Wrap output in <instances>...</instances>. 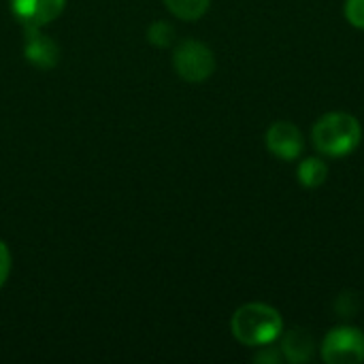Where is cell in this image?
Here are the masks:
<instances>
[{"label":"cell","instance_id":"cell-6","mask_svg":"<svg viewBox=\"0 0 364 364\" xmlns=\"http://www.w3.org/2000/svg\"><path fill=\"white\" fill-rule=\"evenodd\" d=\"M66 0H11L13 15L26 26V28H41L49 21H53Z\"/></svg>","mask_w":364,"mask_h":364},{"label":"cell","instance_id":"cell-2","mask_svg":"<svg viewBox=\"0 0 364 364\" xmlns=\"http://www.w3.org/2000/svg\"><path fill=\"white\" fill-rule=\"evenodd\" d=\"M311 139H314L316 149L322 156L343 158L360 145L363 128L354 115L335 111V113L322 115L316 122V126L311 130Z\"/></svg>","mask_w":364,"mask_h":364},{"label":"cell","instance_id":"cell-14","mask_svg":"<svg viewBox=\"0 0 364 364\" xmlns=\"http://www.w3.org/2000/svg\"><path fill=\"white\" fill-rule=\"evenodd\" d=\"M279 358H282V352H273V348H264L262 346V352L260 354H256V363H279Z\"/></svg>","mask_w":364,"mask_h":364},{"label":"cell","instance_id":"cell-8","mask_svg":"<svg viewBox=\"0 0 364 364\" xmlns=\"http://www.w3.org/2000/svg\"><path fill=\"white\" fill-rule=\"evenodd\" d=\"M314 337L305 331V328H294V331H288L282 339V352H284V358L288 363L303 364L309 363L311 356H314Z\"/></svg>","mask_w":364,"mask_h":364},{"label":"cell","instance_id":"cell-12","mask_svg":"<svg viewBox=\"0 0 364 364\" xmlns=\"http://www.w3.org/2000/svg\"><path fill=\"white\" fill-rule=\"evenodd\" d=\"M346 19L364 30V0H346Z\"/></svg>","mask_w":364,"mask_h":364},{"label":"cell","instance_id":"cell-7","mask_svg":"<svg viewBox=\"0 0 364 364\" xmlns=\"http://www.w3.org/2000/svg\"><path fill=\"white\" fill-rule=\"evenodd\" d=\"M26 58L30 64L38 68H51L60 60V49L58 45L38 32V28H26V45H23Z\"/></svg>","mask_w":364,"mask_h":364},{"label":"cell","instance_id":"cell-11","mask_svg":"<svg viewBox=\"0 0 364 364\" xmlns=\"http://www.w3.org/2000/svg\"><path fill=\"white\" fill-rule=\"evenodd\" d=\"M149 43L156 47H168L175 38V30L166 23V21H156L149 30H147Z\"/></svg>","mask_w":364,"mask_h":364},{"label":"cell","instance_id":"cell-4","mask_svg":"<svg viewBox=\"0 0 364 364\" xmlns=\"http://www.w3.org/2000/svg\"><path fill=\"white\" fill-rule=\"evenodd\" d=\"M173 64H175V70L181 79L198 83V81H205L213 75L215 55L207 45L190 38V41H183L175 49Z\"/></svg>","mask_w":364,"mask_h":364},{"label":"cell","instance_id":"cell-5","mask_svg":"<svg viewBox=\"0 0 364 364\" xmlns=\"http://www.w3.org/2000/svg\"><path fill=\"white\" fill-rule=\"evenodd\" d=\"M303 134L292 122H275L267 130V147L282 160H296L303 154Z\"/></svg>","mask_w":364,"mask_h":364},{"label":"cell","instance_id":"cell-10","mask_svg":"<svg viewBox=\"0 0 364 364\" xmlns=\"http://www.w3.org/2000/svg\"><path fill=\"white\" fill-rule=\"evenodd\" d=\"M164 2H166L168 11L173 15H177L179 19L194 21L207 13L211 0H164Z\"/></svg>","mask_w":364,"mask_h":364},{"label":"cell","instance_id":"cell-13","mask_svg":"<svg viewBox=\"0 0 364 364\" xmlns=\"http://www.w3.org/2000/svg\"><path fill=\"white\" fill-rule=\"evenodd\" d=\"M9 271H11V254H9L6 245L0 241V288L4 286V282L9 277Z\"/></svg>","mask_w":364,"mask_h":364},{"label":"cell","instance_id":"cell-1","mask_svg":"<svg viewBox=\"0 0 364 364\" xmlns=\"http://www.w3.org/2000/svg\"><path fill=\"white\" fill-rule=\"evenodd\" d=\"M230 328L239 343L247 348H262L279 339L284 331V320L279 311L271 305L247 303L235 311Z\"/></svg>","mask_w":364,"mask_h":364},{"label":"cell","instance_id":"cell-3","mask_svg":"<svg viewBox=\"0 0 364 364\" xmlns=\"http://www.w3.org/2000/svg\"><path fill=\"white\" fill-rule=\"evenodd\" d=\"M322 360L328 364H360L364 360V333L354 326H339L322 341Z\"/></svg>","mask_w":364,"mask_h":364},{"label":"cell","instance_id":"cell-9","mask_svg":"<svg viewBox=\"0 0 364 364\" xmlns=\"http://www.w3.org/2000/svg\"><path fill=\"white\" fill-rule=\"evenodd\" d=\"M296 177L305 188H320L328 177V164L320 158H307L299 164Z\"/></svg>","mask_w":364,"mask_h":364}]
</instances>
